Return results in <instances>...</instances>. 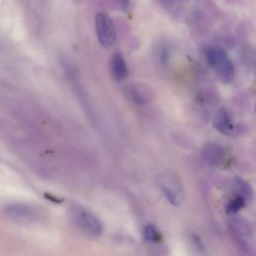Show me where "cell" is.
<instances>
[{"label": "cell", "mask_w": 256, "mask_h": 256, "mask_svg": "<svg viewBox=\"0 0 256 256\" xmlns=\"http://www.w3.org/2000/svg\"><path fill=\"white\" fill-rule=\"evenodd\" d=\"M68 216L72 223L87 235L97 237L102 234L103 226L101 221L86 207L72 204L68 209Z\"/></svg>", "instance_id": "obj_1"}, {"label": "cell", "mask_w": 256, "mask_h": 256, "mask_svg": "<svg viewBox=\"0 0 256 256\" xmlns=\"http://www.w3.org/2000/svg\"><path fill=\"white\" fill-rule=\"evenodd\" d=\"M206 59L217 77L223 83H231L235 76L232 60L227 53L218 46H209L205 50Z\"/></svg>", "instance_id": "obj_2"}, {"label": "cell", "mask_w": 256, "mask_h": 256, "mask_svg": "<svg viewBox=\"0 0 256 256\" xmlns=\"http://www.w3.org/2000/svg\"><path fill=\"white\" fill-rule=\"evenodd\" d=\"M229 227L237 245L246 254L252 253L254 250V230L250 222L233 214L229 220Z\"/></svg>", "instance_id": "obj_3"}, {"label": "cell", "mask_w": 256, "mask_h": 256, "mask_svg": "<svg viewBox=\"0 0 256 256\" xmlns=\"http://www.w3.org/2000/svg\"><path fill=\"white\" fill-rule=\"evenodd\" d=\"M159 185L167 201L173 206H180L185 198L184 187L177 175L166 172L159 177Z\"/></svg>", "instance_id": "obj_4"}, {"label": "cell", "mask_w": 256, "mask_h": 256, "mask_svg": "<svg viewBox=\"0 0 256 256\" xmlns=\"http://www.w3.org/2000/svg\"><path fill=\"white\" fill-rule=\"evenodd\" d=\"M95 30L99 43L104 48L111 47L117 38L116 29L112 19L104 12L95 15Z\"/></svg>", "instance_id": "obj_5"}, {"label": "cell", "mask_w": 256, "mask_h": 256, "mask_svg": "<svg viewBox=\"0 0 256 256\" xmlns=\"http://www.w3.org/2000/svg\"><path fill=\"white\" fill-rule=\"evenodd\" d=\"M5 212L18 222H31L37 217L36 211L25 204H11L6 207Z\"/></svg>", "instance_id": "obj_6"}, {"label": "cell", "mask_w": 256, "mask_h": 256, "mask_svg": "<svg viewBox=\"0 0 256 256\" xmlns=\"http://www.w3.org/2000/svg\"><path fill=\"white\" fill-rule=\"evenodd\" d=\"M202 157L207 165L217 167L222 164L225 158V150L220 144L211 143L206 145L202 150Z\"/></svg>", "instance_id": "obj_7"}, {"label": "cell", "mask_w": 256, "mask_h": 256, "mask_svg": "<svg viewBox=\"0 0 256 256\" xmlns=\"http://www.w3.org/2000/svg\"><path fill=\"white\" fill-rule=\"evenodd\" d=\"M213 125L220 133L225 135H232L235 130L231 115L224 108L219 109L215 113L213 117Z\"/></svg>", "instance_id": "obj_8"}, {"label": "cell", "mask_w": 256, "mask_h": 256, "mask_svg": "<svg viewBox=\"0 0 256 256\" xmlns=\"http://www.w3.org/2000/svg\"><path fill=\"white\" fill-rule=\"evenodd\" d=\"M110 71H111L112 77L118 82L126 78L128 74V70H127L125 59L121 53L116 52L112 55L110 60Z\"/></svg>", "instance_id": "obj_9"}, {"label": "cell", "mask_w": 256, "mask_h": 256, "mask_svg": "<svg viewBox=\"0 0 256 256\" xmlns=\"http://www.w3.org/2000/svg\"><path fill=\"white\" fill-rule=\"evenodd\" d=\"M246 203H247L246 199H245L242 195L236 193V194L228 201V203H227V205H226V212H227L228 214H230V215L236 214L238 211H240V210L245 206Z\"/></svg>", "instance_id": "obj_10"}, {"label": "cell", "mask_w": 256, "mask_h": 256, "mask_svg": "<svg viewBox=\"0 0 256 256\" xmlns=\"http://www.w3.org/2000/svg\"><path fill=\"white\" fill-rule=\"evenodd\" d=\"M235 187H236V192L240 195H242L246 201L248 202L252 198V190L247 182H245L242 179H236L235 181Z\"/></svg>", "instance_id": "obj_11"}, {"label": "cell", "mask_w": 256, "mask_h": 256, "mask_svg": "<svg viewBox=\"0 0 256 256\" xmlns=\"http://www.w3.org/2000/svg\"><path fill=\"white\" fill-rule=\"evenodd\" d=\"M143 235L146 241L151 243H157L161 240V235L159 231L153 225H146L143 230Z\"/></svg>", "instance_id": "obj_12"}, {"label": "cell", "mask_w": 256, "mask_h": 256, "mask_svg": "<svg viewBox=\"0 0 256 256\" xmlns=\"http://www.w3.org/2000/svg\"><path fill=\"white\" fill-rule=\"evenodd\" d=\"M130 97H132L134 102L137 104L142 105L145 103V96H143V94L139 92L136 88H133L130 90Z\"/></svg>", "instance_id": "obj_13"}, {"label": "cell", "mask_w": 256, "mask_h": 256, "mask_svg": "<svg viewBox=\"0 0 256 256\" xmlns=\"http://www.w3.org/2000/svg\"><path fill=\"white\" fill-rule=\"evenodd\" d=\"M117 4H119L122 8H125L127 5H128V2L129 0H115Z\"/></svg>", "instance_id": "obj_14"}, {"label": "cell", "mask_w": 256, "mask_h": 256, "mask_svg": "<svg viewBox=\"0 0 256 256\" xmlns=\"http://www.w3.org/2000/svg\"><path fill=\"white\" fill-rule=\"evenodd\" d=\"M163 6H166V7H170L172 6L173 4V1L172 0H159Z\"/></svg>", "instance_id": "obj_15"}]
</instances>
